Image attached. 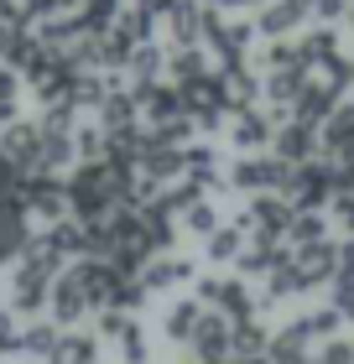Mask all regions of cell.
Returning <instances> with one entry per match:
<instances>
[{"label": "cell", "mask_w": 354, "mask_h": 364, "mask_svg": "<svg viewBox=\"0 0 354 364\" xmlns=\"http://www.w3.org/2000/svg\"><path fill=\"white\" fill-rule=\"evenodd\" d=\"M68 271V260H58L47 245H31V250L11 266V291H6V307L16 318H37V312L53 302V281Z\"/></svg>", "instance_id": "1"}, {"label": "cell", "mask_w": 354, "mask_h": 364, "mask_svg": "<svg viewBox=\"0 0 354 364\" xmlns=\"http://www.w3.org/2000/svg\"><path fill=\"white\" fill-rule=\"evenodd\" d=\"M286 182H292V161H281L276 151H256V156H234L229 167V188L256 198V193H281L286 198Z\"/></svg>", "instance_id": "2"}, {"label": "cell", "mask_w": 354, "mask_h": 364, "mask_svg": "<svg viewBox=\"0 0 354 364\" xmlns=\"http://www.w3.org/2000/svg\"><path fill=\"white\" fill-rule=\"evenodd\" d=\"M204 42L209 53L219 58V68H234V63L250 58V42H256V21H234L229 11H214L204 16Z\"/></svg>", "instance_id": "3"}, {"label": "cell", "mask_w": 354, "mask_h": 364, "mask_svg": "<svg viewBox=\"0 0 354 364\" xmlns=\"http://www.w3.org/2000/svg\"><path fill=\"white\" fill-rule=\"evenodd\" d=\"M198 296H204L209 312H219V318H229V323H250L256 318V302H261L245 276H204L198 281Z\"/></svg>", "instance_id": "4"}, {"label": "cell", "mask_w": 354, "mask_h": 364, "mask_svg": "<svg viewBox=\"0 0 354 364\" xmlns=\"http://www.w3.org/2000/svg\"><path fill=\"white\" fill-rule=\"evenodd\" d=\"M292 219H297V203L281 198V193H256L240 213H234V224H240L245 235H261V240H286Z\"/></svg>", "instance_id": "5"}, {"label": "cell", "mask_w": 354, "mask_h": 364, "mask_svg": "<svg viewBox=\"0 0 354 364\" xmlns=\"http://www.w3.org/2000/svg\"><path fill=\"white\" fill-rule=\"evenodd\" d=\"M151 11H157V31L172 47H198L204 42V16H209L204 0H151Z\"/></svg>", "instance_id": "6"}, {"label": "cell", "mask_w": 354, "mask_h": 364, "mask_svg": "<svg viewBox=\"0 0 354 364\" xmlns=\"http://www.w3.org/2000/svg\"><path fill=\"white\" fill-rule=\"evenodd\" d=\"M21 208H26V213H37V219H47V224L73 219V208H68V182H63L58 172H37V177H26V182H21Z\"/></svg>", "instance_id": "7"}, {"label": "cell", "mask_w": 354, "mask_h": 364, "mask_svg": "<svg viewBox=\"0 0 354 364\" xmlns=\"http://www.w3.org/2000/svg\"><path fill=\"white\" fill-rule=\"evenodd\" d=\"M182 105H188L193 114V125L198 130H214V125H224V114H229V89H224V73H209V78H198V84L182 89Z\"/></svg>", "instance_id": "8"}, {"label": "cell", "mask_w": 354, "mask_h": 364, "mask_svg": "<svg viewBox=\"0 0 354 364\" xmlns=\"http://www.w3.org/2000/svg\"><path fill=\"white\" fill-rule=\"evenodd\" d=\"M0 156H6L21 177H37L42 172V125L37 120L6 125V130H0Z\"/></svg>", "instance_id": "9"}, {"label": "cell", "mask_w": 354, "mask_h": 364, "mask_svg": "<svg viewBox=\"0 0 354 364\" xmlns=\"http://www.w3.org/2000/svg\"><path fill=\"white\" fill-rule=\"evenodd\" d=\"M286 198H292L297 208H323V203H333V167H328V156H313V161H302V167H292Z\"/></svg>", "instance_id": "10"}, {"label": "cell", "mask_w": 354, "mask_h": 364, "mask_svg": "<svg viewBox=\"0 0 354 364\" xmlns=\"http://www.w3.org/2000/svg\"><path fill=\"white\" fill-rule=\"evenodd\" d=\"M276 114L271 109H240V114H229V146H234V151H240V156H256V151H266V146H271L276 141Z\"/></svg>", "instance_id": "11"}, {"label": "cell", "mask_w": 354, "mask_h": 364, "mask_svg": "<svg viewBox=\"0 0 354 364\" xmlns=\"http://www.w3.org/2000/svg\"><path fill=\"white\" fill-rule=\"evenodd\" d=\"M292 271L302 276V287H328V281H339V245L333 240L297 245L292 250Z\"/></svg>", "instance_id": "12"}, {"label": "cell", "mask_w": 354, "mask_h": 364, "mask_svg": "<svg viewBox=\"0 0 354 364\" xmlns=\"http://www.w3.org/2000/svg\"><path fill=\"white\" fill-rule=\"evenodd\" d=\"M308 16H313V0H271V6L256 11V31L281 42V37H297L308 26Z\"/></svg>", "instance_id": "13"}, {"label": "cell", "mask_w": 354, "mask_h": 364, "mask_svg": "<svg viewBox=\"0 0 354 364\" xmlns=\"http://www.w3.org/2000/svg\"><path fill=\"white\" fill-rule=\"evenodd\" d=\"M47 312H53V323H58V328H78V323L94 312V307H89V296H83V281H78L73 266L53 281V302H47Z\"/></svg>", "instance_id": "14"}, {"label": "cell", "mask_w": 354, "mask_h": 364, "mask_svg": "<svg viewBox=\"0 0 354 364\" xmlns=\"http://www.w3.org/2000/svg\"><path fill=\"white\" fill-rule=\"evenodd\" d=\"M323 125H308V120H286L276 130V141H271V151L281 161H292V167H302V161H313L318 151H323V136H318Z\"/></svg>", "instance_id": "15"}, {"label": "cell", "mask_w": 354, "mask_h": 364, "mask_svg": "<svg viewBox=\"0 0 354 364\" xmlns=\"http://www.w3.org/2000/svg\"><path fill=\"white\" fill-rule=\"evenodd\" d=\"M31 245H37V235H31V213L21 203H11V208H0V266H16Z\"/></svg>", "instance_id": "16"}, {"label": "cell", "mask_w": 354, "mask_h": 364, "mask_svg": "<svg viewBox=\"0 0 354 364\" xmlns=\"http://www.w3.org/2000/svg\"><path fill=\"white\" fill-rule=\"evenodd\" d=\"M193 281V260H182V255H151L146 266H141V287L151 296H162V291H177V287H188Z\"/></svg>", "instance_id": "17"}, {"label": "cell", "mask_w": 354, "mask_h": 364, "mask_svg": "<svg viewBox=\"0 0 354 364\" xmlns=\"http://www.w3.org/2000/svg\"><path fill=\"white\" fill-rule=\"evenodd\" d=\"M209 318V307H204V296H182V302L167 307V318H162V333L177 343V349H188L193 333H198V323Z\"/></svg>", "instance_id": "18"}, {"label": "cell", "mask_w": 354, "mask_h": 364, "mask_svg": "<svg viewBox=\"0 0 354 364\" xmlns=\"http://www.w3.org/2000/svg\"><path fill=\"white\" fill-rule=\"evenodd\" d=\"M318 136H323V156L328 161H354V105H339L323 120Z\"/></svg>", "instance_id": "19"}, {"label": "cell", "mask_w": 354, "mask_h": 364, "mask_svg": "<svg viewBox=\"0 0 354 364\" xmlns=\"http://www.w3.org/2000/svg\"><path fill=\"white\" fill-rule=\"evenodd\" d=\"M229 343H234V323L219 318V312H209V318L198 323L188 349H193V359H229Z\"/></svg>", "instance_id": "20"}, {"label": "cell", "mask_w": 354, "mask_h": 364, "mask_svg": "<svg viewBox=\"0 0 354 364\" xmlns=\"http://www.w3.org/2000/svg\"><path fill=\"white\" fill-rule=\"evenodd\" d=\"M94 120L105 125V130H130V125H141V99H136V89H120V84H115V89L105 94V105L94 109Z\"/></svg>", "instance_id": "21"}, {"label": "cell", "mask_w": 354, "mask_h": 364, "mask_svg": "<svg viewBox=\"0 0 354 364\" xmlns=\"http://www.w3.org/2000/svg\"><path fill=\"white\" fill-rule=\"evenodd\" d=\"M37 245H47L58 260H83V250H89V235H83V224L78 219H58V224H47Z\"/></svg>", "instance_id": "22"}, {"label": "cell", "mask_w": 354, "mask_h": 364, "mask_svg": "<svg viewBox=\"0 0 354 364\" xmlns=\"http://www.w3.org/2000/svg\"><path fill=\"white\" fill-rule=\"evenodd\" d=\"M214 68H209V58H204V47H172L167 53V84L172 89H188V84H198V78H209Z\"/></svg>", "instance_id": "23"}, {"label": "cell", "mask_w": 354, "mask_h": 364, "mask_svg": "<svg viewBox=\"0 0 354 364\" xmlns=\"http://www.w3.org/2000/svg\"><path fill=\"white\" fill-rule=\"evenodd\" d=\"M281 260H286V245H281V240H261V235H256V240L245 245V255L234 260V271L250 281V276H271Z\"/></svg>", "instance_id": "24"}, {"label": "cell", "mask_w": 354, "mask_h": 364, "mask_svg": "<svg viewBox=\"0 0 354 364\" xmlns=\"http://www.w3.org/2000/svg\"><path fill=\"white\" fill-rule=\"evenodd\" d=\"M308 84L328 89L333 99H344V89H354V58H349V53H333V58H323V63H313V68H308Z\"/></svg>", "instance_id": "25"}, {"label": "cell", "mask_w": 354, "mask_h": 364, "mask_svg": "<svg viewBox=\"0 0 354 364\" xmlns=\"http://www.w3.org/2000/svg\"><path fill=\"white\" fill-rule=\"evenodd\" d=\"M47 364H99V333L63 328V338H58V349L47 354Z\"/></svg>", "instance_id": "26"}, {"label": "cell", "mask_w": 354, "mask_h": 364, "mask_svg": "<svg viewBox=\"0 0 354 364\" xmlns=\"http://www.w3.org/2000/svg\"><path fill=\"white\" fill-rule=\"evenodd\" d=\"M245 245H250V240H245V229H240V224H219L214 235L204 240V255L214 260V266H234V260L245 255Z\"/></svg>", "instance_id": "27"}, {"label": "cell", "mask_w": 354, "mask_h": 364, "mask_svg": "<svg viewBox=\"0 0 354 364\" xmlns=\"http://www.w3.org/2000/svg\"><path fill=\"white\" fill-rule=\"evenodd\" d=\"M333 53H344L339 47V31L333 26H313V31H297V58H302V73L313 68V63H323Z\"/></svg>", "instance_id": "28"}, {"label": "cell", "mask_w": 354, "mask_h": 364, "mask_svg": "<svg viewBox=\"0 0 354 364\" xmlns=\"http://www.w3.org/2000/svg\"><path fill=\"white\" fill-rule=\"evenodd\" d=\"M302 291H308V287H302V276L292 271V250H286V260L266 276V296H261V302L266 307H271V302H292V296H302Z\"/></svg>", "instance_id": "29"}, {"label": "cell", "mask_w": 354, "mask_h": 364, "mask_svg": "<svg viewBox=\"0 0 354 364\" xmlns=\"http://www.w3.org/2000/svg\"><path fill=\"white\" fill-rule=\"evenodd\" d=\"M292 333H302V338H339V328H344V318H339V307H318V312H308V318H297V323H286Z\"/></svg>", "instance_id": "30"}, {"label": "cell", "mask_w": 354, "mask_h": 364, "mask_svg": "<svg viewBox=\"0 0 354 364\" xmlns=\"http://www.w3.org/2000/svg\"><path fill=\"white\" fill-rule=\"evenodd\" d=\"M130 78H136V89L141 84H157V78H167V53L157 42H146V47H136V53H130V68H125Z\"/></svg>", "instance_id": "31"}, {"label": "cell", "mask_w": 354, "mask_h": 364, "mask_svg": "<svg viewBox=\"0 0 354 364\" xmlns=\"http://www.w3.org/2000/svg\"><path fill=\"white\" fill-rule=\"evenodd\" d=\"M58 338H63V328H58L53 318H37V323H26V328H21V354L47 359V354L58 349Z\"/></svg>", "instance_id": "32"}, {"label": "cell", "mask_w": 354, "mask_h": 364, "mask_svg": "<svg viewBox=\"0 0 354 364\" xmlns=\"http://www.w3.org/2000/svg\"><path fill=\"white\" fill-rule=\"evenodd\" d=\"M271 349V333L250 318V323H234V343H229V359H250V354H266Z\"/></svg>", "instance_id": "33"}, {"label": "cell", "mask_w": 354, "mask_h": 364, "mask_svg": "<svg viewBox=\"0 0 354 364\" xmlns=\"http://www.w3.org/2000/svg\"><path fill=\"white\" fill-rule=\"evenodd\" d=\"M286 240H292V250H297V245L328 240V219H323L318 208H297V219H292V229H286Z\"/></svg>", "instance_id": "34"}, {"label": "cell", "mask_w": 354, "mask_h": 364, "mask_svg": "<svg viewBox=\"0 0 354 364\" xmlns=\"http://www.w3.org/2000/svg\"><path fill=\"white\" fill-rule=\"evenodd\" d=\"M136 328H141V318H136V312H125V307H105V312H99V338H110V343L130 338Z\"/></svg>", "instance_id": "35"}, {"label": "cell", "mask_w": 354, "mask_h": 364, "mask_svg": "<svg viewBox=\"0 0 354 364\" xmlns=\"http://www.w3.org/2000/svg\"><path fill=\"white\" fill-rule=\"evenodd\" d=\"M182 229H188V235H214V229H219V203H214V198H204V203H198V208H188V213H182Z\"/></svg>", "instance_id": "36"}, {"label": "cell", "mask_w": 354, "mask_h": 364, "mask_svg": "<svg viewBox=\"0 0 354 364\" xmlns=\"http://www.w3.org/2000/svg\"><path fill=\"white\" fill-rule=\"evenodd\" d=\"M0 354H21V328L11 307H0Z\"/></svg>", "instance_id": "37"}, {"label": "cell", "mask_w": 354, "mask_h": 364, "mask_svg": "<svg viewBox=\"0 0 354 364\" xmlns=\"http://www.w3.org/2000/svg\"><path fill=\"white\" fill-rule=\"evenodd\" d=\"M333 307H339V318L344 323H354V281H333Z\"/></svg>", "instance_id": "38"}, {"label": "cell", "mask_w": 354, "mask_h": 364, "mask_svg": "<svg viewBox=\"0 0 354 364\" xmlns=\"http://www.w3.org/2000/svg\"><path fill=\"white\" fill-rule=\"evenodd\" d=\"M120 359H125V364H146V359H151L146 338H141V328H136V333H130V338H120Z\"/></svg>", "instance_id": "39"}, {"label": "cell", "mask_w": 354, "mask_h": 364, "mask_svg": "<svg viewBox=\"0 0 354 364\" xmlns=\"http://www.w3.org/2000/svg\"><path fill=\"white\" fill-rule=\"evenodd\" d=\"M354 11V0H313V16L318 21H339V16Z\"/></svg>", "instance_id": "40"}, {"label": "cell", "mask_w": 354, "mask_h": 364, "mask_svg": "<svg viewBox=\"0 0 354 364\" xmlns=\"http://www.w3.org/2000/svg\"><path fill=\"white\" fill-rule=\"evenodd\" d=\"M339 276H344V281H354V235L339 245Z\"/></svg>", "instance_id": "41"}, {"label": "cell", "mask_w": 354, "mask_h": 364, "mask_svg": "<svg viewBox=\"0 0 354 364\" xmlns=\"http://www.w3.org/2000/svg\"><path fill=\"white\" fill-rule=\"evenodd\" d=\"M204 6H214V11H234V0H204Z\"/></svg>", "instance_id": "42"}, {"label": "cell", "mask_w": 354, "mask_h": 364, "mask_svg": "<svg viewBox=\"0 0 354 364\" xmlns=\"http://www.w3.org/2000/svg\"><path fill=\"white\" fill-rule=\"evenodd\" d=\"M193 364H229V359H193Z\"/></svg>", "instance_id": "43"}, {"label": "cell", "mask_w": 354, "mask_h": 364, "mask_svg": "<svg viewBox=\"0 0 354 364\" xmlns=\"http://www.w3.org/2000/svg\"><path fill=\"white\" fill-rule=\"evenodd\" d=\"M6 78H11V68H6V63H0V84H6Z\"/></svg>", "instance_id": "44"}, {"label": "cell", "mask_w": 354, "mask_h": 364, "mask_svg": "<svg viewBox=\"0 0 354 364\" xmlns=\"http://www.w3.org/2000/svg\"><path fill=\"white\" fill-rule=\"evenodd\" d=\"M349 37H354V11H349Z\"/></svg>", "instance_id": "45"}, {"label": "cell", "mask_w": 354, "mask_h": 364, "mask_svg": "<svg viewBox=\"0 0 354 364\" xmlns=\"http://www.w3.org/2000/svg\"><path fill=\"white\" fill-rule=\"evenodd\" d=\"M0 307H6V302H0Z\"/></svg>", "instance_id": "46"}]
</instances>
